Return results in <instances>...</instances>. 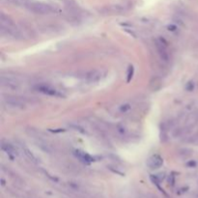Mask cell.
I'll use <instances>...</instances> for the list:
<instances>
[{
	"label": "cell",
	"mask_w": 198,
	"mask_h": 198,
	"mask_svg": "<svg viewBox=\"0 0 198 198\" xmlns=\"http://www.w3.org/2000/svg\"><path fill=\"white\" fill-rule=\"evenodd\" d=\"M25 8H27L29 11H31L32 13H35V14H38V15H49L51 13L54 12V8L51 5H49V4L37 2V1H31V0L28 2L27 6Z\"/></svg>",
	"instance_id": "6da1fadb"
},
{
	"label": "cell",
	"mask_w": 198,
	"mask_h": 198,
	"mask_svg": "<svg viewBox=\"0 0 198 198\" xmlns=\"http://www.w3.org/2000/svg\"><path fill=\"white\" fill-rule=\"evenodd\" d=\"M0 27L2 31H6L7 33H13L16 31L14 22L10 19L9 16L1 14L0 16Z\"/></svg>",
	"instance_id": "7a4b0ae2"
},
{
	"label": "cell",
	"mask_w": 198,
	"mask_h": 198,
	"mask_svg": "<svg viewBox=\"0 0 198 198\" xmlns=\"http://www.w3.org/2000/svg\"><path fill=\"white\" fill-rule=\"evenodd\" d=\"M37 90L39 92H41L45 95H49V96H51V97H64V95L56 90L55 88H52L51 86L49 85H46V84H41V85H38L37 86Z\"/></svg>",
	"instance_id": "3957f363"
},
{
	"label": "cell",
	"mask_w": 198,
	"mask_h": 198,
	"mask_svg": "<svg viewBox=\"0 0 198 198\" xmlns=\"http://www.w3.org/2000/svg\"><path fill=\"white\" fill-rule=\"evenodd\" d=\"M0 83H1L3 87L8 89H16L19 87V81L9 75H1Z\"/></svg>",
	"instance_id": "277c9868"
},
{
	"label": "cell",
	"mask_w": 198,
	"mask_h": 198,
	"mask_svg": "<svg viewBox=\"0 0 198 198\" xmlns=\"http://www.w3.org/2000/svg\"><path fill=\"white\" fill-rule=\"evenodd\" d=\"M156 47L161 58L163 61H167V60H168V52H167V46L165 45L164 41L161 40V39H158L156 41Z\"/></svg>",
	"instance_id": "5b68a950"
},
{
	"label": "cell",
	"mask_w": 198,
	"mask_h": 198,
	"mask_svg": "<svg viewBox=\"0 0 198 198\" xmlns=\"http://www.w3.org/2000/svg\"><path fill=\"white\" fill-rule=\"evenodd\" d=\"M4 102L8 106L13 107V108H23L25 106V102L16 97H7L6 99H4Z\"/></svg>",
	"instance_id": "8992f818"
},
{
	"label": "cell",
	"mask_w": 198,
	"mask_h": 198,
	"mask_svg": "<svg viewBox=\"0 0 198 198\" xmlns=\"http://www.w3.org/2000/svg\"><path fill=\"white\" fill-rule=\"evenodd\" d=\"M147 164L151 169H158L163 164V160L160 156L155 155V156H152L149 158Z\"/></svg>",
	"instance_id": "52a82bcc"
},
{
	"label": "cell",
	"mask_w": 198,
	"mask_h": 198,
	"mask_svg": "<svg viewBox=\"0 0 198 198\" xmlns=\"http://www.w3.org/2000/svg\"><path fill=\"white\" fill-rule=\"evenodd\" d=\"M101 77H102V72L97 70L91 71L86 75V78H87L89 82H97V81L101 79Z\"/></svg>",
	"instance_id": "ba28073f"
},
{
	"label": "cell",
	"mask_w": 198,
	"mask_h": 198,
	"mask_svg": "<svg viewBox=\"0 0 198 198\" xmlns=\"http://www.w3.org/2000/svg\"><path fill=\"white\" fill-rule=\"evenodd\" d=\"M1 149L5 153H7L8 155H11V156H13V155H16L15 147L11 143H9V142H4L3 141L1 143Z\"/></svg>",
	"instance_id": "9c48e42d"
},
{
	"label": "cell",
	"mask_w": 198,
	"mask_h": 198,
	"mask_svg": "<svg viewBox=\"0 0 198 198\" xmlns=\"http://www.w3.org/2000/svg\"><path fill=\"white\" fill-rule=\"evenodd\" d=\"M76 157H78L81 161H86V162H90V161H93V158L89 156V155H87V154H85V153H81V152H78L77 151L76 152Z\"/></svg>",
	"instance_id": "30bf717a"
},
{
	"label": "cell",
	"mask_w": 198,
	"mask_h": 198,
	"mask_svg": "<svg viewBox=\"0 0 198 198\" xmlns=\"http://www.w3.org/2000/svg\"><path fill=\"white\" fill-rule=\"evenodd\" d=\"M24 154H25V156H26L29 158V160H31L34 162H38L37 158L34 156V155L32 154V152L30 151V150H28L27 148H24Z\"/></svg>",
	"instance_id": "8fae6325"
},
{
	"label": "cell",
	"mask_w": 198,
	"mask_h": 198,
	"mask_svg": "<svg viewBox=\"0 0 198 198\" xmlns=\"http://www.w3.org/2000/svg\"><path fill=\"white\" fill-rule=\"evenodd\" d=\"M132 75H133V67L131 66L130 69H129V71H128V78H127L128 82H130V81H131L132 77Z\"/></svg>",
	"instance_id": "7c38bea8"
},
{
	"label": "cell",
	"mask_w": 198,
	"mask_h": 198,
	"mask_svg": "<svg viewBox=\"0 0 198 198\" xmlns=\"http://www.w3.org/2000/svg\"><path fill=\"white\" fill-rule=\"evenodd\" d=\"M51 132H64V130H61V129H57V130H53V131H51Z\"/></svg>",
	"instance_id": "4fadbf2b"
}]
</instances>
